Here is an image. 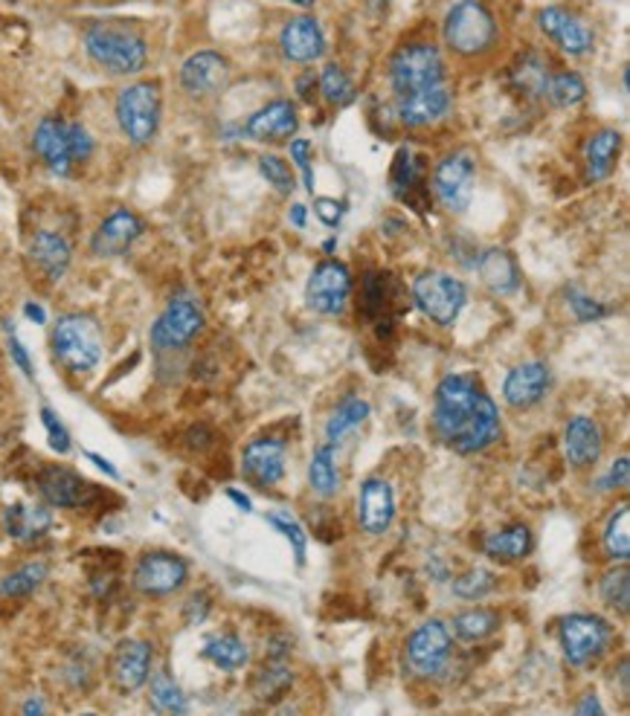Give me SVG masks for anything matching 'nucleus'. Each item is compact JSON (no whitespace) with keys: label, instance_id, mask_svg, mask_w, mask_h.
<instances>
[{"label":"nucleus","instance_id":"nucleus-18","mask_svg":"<svg viewBox=\"0 0 630 716\" xmlns=\"http://www.w3.org/2000/svg\"><path fill=\"white\" fill-rule=\"evenodd\" d=\"M143 235V221L128 210H117L99 224V230L93 232V241H90V250L99 259H117L134 244L137 239Z\"/></svg>","mask_w":630,"mask_h":716},{"label":"nucleus","instance_id":"nucleus-39","mask_svg":"<svg viewBox=\"0 0 630 716\" xmlns=\"http://www.w3.org/2000/svg\"><path fill=\"white\" fill-rule=\"evenodd\" d=\"M47 577L44 563H30V566L18 568L12 575H7L0 581V595L7 597H27L41 586V581Z\"/></svg>","mask_w":630,"mask_h":716},{"label":"nucleus","instance_id":"nucleus-61","mask_svg":"<svg viewBox=\"0 0 630 716\" xmlns=\"http://www.w3.org/2000/svg\"><path fill=\"white\" fill-rule=\"evenodd\" d=\"M23 714H44V705H41V702H27V705H23Z\"/></svg>","mask_w":630,"mask_h":716},{"label":"nucleus","instance_id":"nucleus-19","mask_svg":"<svg viewBox=\"0 0 630 716\" xmlns=\"http://www.w3.org/2000/svg\"><path fill=\"white\" fill-rule=\"evenodd\" d=\"M453 99L444 84H436L428 90H416V93H404L398 97V120L407 128H428L448 117Z\"/></svg>","mask_w":630,"mask_h":716},{"label":"nucleus","instance_id":"nucleus-54","mask_svg":"<svg viewBox=\"0 0 630 716\" xmlns=\"http://www.w3.org/2000/svg\"><path fill=\"white\" fill-rule=\"evenodd\" d=\"M9 351H12V357H16V363H18V366H21V372L23 374H30V377H32V363H30V357H27V351H23V345L18 343V336L12 334V331H9Z\"/></svg>","mask_w":630,"mask_h":716},{"label":"nucleus","instance_id":"nucleus-1","mask_svg":"<svg viewBox=\"0 0 630 716\" xmlns=\"http://www.w3.org/2000/svg\"><path fill=\"white\" fill-rule=\"evenodd\" d=\"M433 430L453 453H482L500 435V412L473 377L448 374L436 389Z\"/></svg>","mask_w":630,"mask_h":716},{"label":"nucleus","instance_id":"nucleus-25","mask_svg":"<svg viewBox=\"0 0 630 716\" xmlns=\"http://www.w3.org/2000/svg\"><path fill=\"white\" fill-rule=\"evenodd\" d=\"M32 145H36L38 158L44 160L56 174H70L73 169V158H70V145H68V125L56 117H47L41 120V125L36 128V137H32Z\"/></svg>","mask_w":630,"mask_h":716},{"label":"nucleus","instance_id":"nucleus-15","mask_svg":"<svg viewBox=\"0 0 630 716\" xmlns=\"http://www.w3.org/2000/svg\"><path fill=\"white\" fill-rule=\"evenodd\" d=\"M227 79H230V64H227L224 56L212 53V50L189 56L180 68V84L192 97H212L224 88Z\"/></svg>","mask_w":630,"mask_h":716},{"label":"nucleus","instance_id":"nucleus-57","mask_svg":"<svg viewBox=\"0 0 630 716\" xmlns=\"http://www.w3.org/2000/svg\"><path fill=\"white\" fill-rule=\"evenodd\" d=\"M297 88H300V97L306 99V102H311V90L317 88V79H314V73H306L300 79V82H297Z\"/></svg>","mask_w":630,"mask_h":716},{"label":"nucleus","instance_id":"nucleus-24","mask_svg":"<svg viewBox=\"0 0 630 716\" xmlns=\"http://www.w3.org/2000/svg\"><path fill=\"white\" fill-rule=\"evenodd\" d=\"M549 389V369L547 363H523V366L511 369L503 383V397L514 410H529Z\"/></svg>","mask_w":630,"mask_h":716},{"label":"nucleus","instance_id":"nucleus-53","mask_svg":"<svg viewBox=\"0 0 630 716\" xmlns=\"http://www.w3.org/2000/svg\"><path fill=\"white\" fill-rule=\"evenodd\" d=\"M628 476H630V462L628 458H619L613 464V471H610L608 478H601V491H613V487H628Z\"/></svg>","mask_w":630,"mask_h":716},{"label":"nucleus","instance_id":"nucleus-60","mask_svg":"<svg viewBox=\"0 0 630 716\" xmlns=\"http://www.w3.org/2000/svg\"><path fill=\"white\" fill-rule=\"evenodd\" d=\"M291 221L297 226H306V206H300V203H297V206L291 210Z\"/></svg>","mask_w":630,"mask_h":716},{"label":"nucleus","instance_id":"nucleus-48","mask_svg":"<svg viewBox=\"0 0 630 716\" xmlns=\"http://www.w3.org/2000/svg\"><path fill=\"white\" fill-rule=\"evenodd\" d=\"M41 421H44V430H47V435H50V447H53L56 453H68L70 433L64 430V424L59 421V415H56L50 406H44V410H41Z\"/></svg>","mask_w":630,"mask_h":716},{"label":"nucleus","instance_id":"nucleus-8","mask_svg":"<svg viewBox=\"0 0 630 716\" xmlns=\"http://www.w3.org/2000/svg\"><path fill=\"white\" fill-rule=\"evenodd\" d=\"M610 624L599 615H570L561 621V647L567 662L581 667L599 658L610 644Z\"/></svg>","mask_w":630,"mask_h":716},{"label":"nucleus","instance_id":"nucleus-49","mask_svg":"<svg viewBox=\"0 0 630 716\" xmlns=\"http://www.w3.org/2000/svg\"><path fill=\"white\" fill-rule=\"evenodd\" d=\"M68 145L73 163H84L93 154V140L82 125H68Z\"/></svg>","mask_w":630,"mask_h":716},{"label":"nucleus","instance_id":"nucleus-9","mask_svg":"<svg viewBox=\"0 0 630 716\" xmlns=\"http://www.w3.org/2000/svg\"><path fill=\"white\" fill-rule=\"evenodd\" d=\"M349 296H352V276H349L346 264L340 262L317 264L306 288L308 307L323 316H338L346 311Z\"/></svg>","mask_w":630,"mask_h":716},{"label":"nucleus","instance_id":"nucleus-21","mask_svg":"<svg viewBox=\"0 0 630 716\" xmlns=\"http://www.w3.org/2000/svg\"><path fill=\"white\" fill-rule=\"evenodd\" d=\"M279 47H282V56L288 61L308 64V61H317L326 53V36L314 18L300 16L286 23V30L279 36Z\"/></svg>","mask_w":630,"mask_h":716},{"label":"nucleus","instance_id":"nucleus-28","mask_svg":"<svg viewBox=\"0 0 630 716\" xmlns=\"http://www.w3.org/2000/svg\"><path fill=\"white\" fill-rule=\"evenodd\" d=\"M30 259L50 282H59L70 268V244L56 232H36L30 241Z\"/></svg>","mask_w":630,"mask_h":716},{"label":"nucleus","instance_id":"nucleus-59","mask_svg":"<svg viewBox=\"0 0 630 716\" xmlns=\"http://www.w3.org/2000/svg\"><path fill=\"white\" fill-rule=\"evenodd\" d=\"M227 496H230V500H233L236 505L241 507V511H250V500H248V496H241L239 491H227Z\"/></svg>","mask_w":630,"mask_h":716},{"label":"nucleus","instance_id":"nucleus-4","mask_svg":"<svg viewBox=\"0 0 630 716\" xmlns=\"http://www.w3.org/2000/svg\"><path fill=\"white\" fill-rule=\"evenodd\" d=\"M497 23L494 16L482 7L480 0H462L444 18V44L457 56H480L494 44Z\"/></svg>","mask_w":630,"mask_h":716},{"label":"nucleus","instance_id":"nucleus-17","mask_svg":"<svg viewBox=\"0 0 630 716\" xmlns=\"http://www.w3.org/2000/svg\"><path fill=\"white\" fill-rule=\"evenodd\" d=\"M38 491L56 507H84L97 500V487L68 467H47L38 476Z\"/></svg>","mask_w":630,"mask_h":716},{"label":"nucleus","instance_id":"nucleus-12","mask_svg":"<svg viewBox=\"0 0 630 716\" xmlns=\"http://www.w3.org/2000/svg\"><path fill=\"white\" fill-rule=\"evenodd\" d=\"M189 568L178 554L151 552L134 568V589L149 597H163L178 592L187 583Z\"/></svg>","mask_w":630,"mask_h":716},{"label":"nucleus","instance_id":"nucleus-7","mask_svg":"<svg viewBox=\"0 0 630 716\" xmlns=\"http://www.w3.org/2000/svg\"><path fill=\"white\" fill-rule=\"evenodd\" d=\"M413 299L421 314L430 316L436 325H453L466 307L468 291L466 284L448 273H424L413 282Z\"/></svg>","mask_w":630,"mask_h":716},{"label":"nucleus","instance_id":"nucleus-40","mask_svg":"<svg viewBox=\"0 0 630 716\" xmlns=\"http://www.w3.org/2000/svg\"><path fill=\"white\" fill-rule=\"evenodd\" d=\"M547 97L552 99V105L572 108L587 97V84L581 82V75H576V73L549 75Z\"/></svg>","mask_w":630,"mask_h":716},{"label":"nucleus","instance_id":"nucleus-41","mask_svg":"<svg viewBox=\"0 0 630 716\" xmlns=\"http://www.w3.org/2000/svg\"><path fill=\"white\" fill-rule=\"evenodd\" d=\"M628 520H630V511H628V505H622L613 516H610L608 528H604V548H608L610 557L619 559V563H628V557H630Z\"/></svg>","mask_w":630,"mask_h":716},{"label":"nucleus","instance_id":"nucleus-36","mask_svg":"<svg viewBox=\"0 0 630 716\" xmlns=\"http://www.w3.org/2000/svg\"><path fill=\"white\" fill-rule=\"evenodd\" d=\"M421 189V169L419 160L410 149H401L392 165V192L407 203H416V192Z\"/></svg>","mask_w":630,"mask_h":716},{"label":"nucleus","instance_id":"nucleus-51","mask_svg":"<svg viewBox=\"0 0 630 716\" xmlns=\"http://www.w3.org/2000/svg\"><path fill=\"white\" fill-rule=\"evenodd\" d=\"M570 305H572V311H576V316L581 322L601 320V316L608 314V307H601L599 302H593V299L581 296V293H578V291H570Z\"/></svg>","mask_w":630,"mask_h":716},{"label":"nucleus","instance_id":"nucleus-23","mask_svg":"<svg viewBox=\"0 0 630 716\" xmlns=\"http://www.w3.org/2000/svg\"><path fill=\"white\" fill-rule=\"evenodd\" d=\"M297 128H300L297 108L286 99H279V102L264 105L262 111H256L248 120V125H244V131L256 142H286L297 134Z\"/></svg>","mask_w":630,"mask_h":716},{"label":"nucleus","instance_id":"nucleus-35","mask_svg":"<svg viewBox=\"0 0 630 716\" xmlns=\"http://www.w3.org/2000/svg\"><path fill=\"white\" fill-rule=\"evenodd\" d=\"M203 658H210L221 670H239V667L248 664L250 653L239 635H218V638H212V642L203 647Z\"/></svg>","mask_w":630,"mask_h":716},{"label":"nucleus","instance_id":"nucleus-38","mask_svg":"<svg viewBox=\"0 0 630 716\" xmlns=\"http://www.w3.org/2000/svg\"><path fill=\"white\" fill-rule=\"evenodd\" d=\"M151 705L160 714H183L187 710V696L166 670L154 673V679H151Z\"/></svg>","mask_w":630,"mask_h":716},{"label":"nucleus","instance_id":"nucleus-13","mask_svg":"<svg viewBox=\"0 0 630 716\" xmlns=\"http://www.w3.org/2000/svg\"><path fill=\"white\" fill-rule=\"evenodd\" d=\"M433 189L444 210L466 212L473 194V163L466 154H450L436 165Z\"/></svg>","mask_w":630,"mask_h":716},{"label":"nucleus","instance_id":"nucleus-44","mask_svg":"<svg viewBox=\"0 0 630 716\" xmlns=\"http://www.w3.org/2000/svg\"><path fill=\"white\" fill-rule=\"evenodd\" d=\"M601 597H604V604L613 606V609L628 612V604H630L628 568H613V572H608V575L601 577Z\"/></svg>","mask_w":630,"mask_h":716},{"label":"nucleus","instance_id":"nucleus-34","mask_svg":"<svg viewBox=\"0 0 630 716\" xmlns=\"http://www.w3.org/2000/svg\"><path fill=\"white\" fill-rule=\"evenodd\" d=\"M293 676H291V667L286 664V658L277 656L270 658L268 664H264L262 670H259V676H256V699L259 702H273L279 699V696L286 694L288 687H291Z\"/></svg>","mask_w":630,"mask_h":716},{"label":"nucleus","instance_id":"nucleus-63","mask_svg":"<svg viewBox=\"0 0 630 716\" xmlns=\"http://www.w3.org/2000/svg\"><path fill=\"white\" fill-rule=\"evenodd\" d=\"M367 3H372V7H381V3H387V0H367Z\"/></svg>","mask_w":630,"mask_h":716},{"label":"nucleus","instance_id":"nucleus-30","mask_svg":"<svg viewBox=\"0 0 630 716\" xmlns=\"http://www.w3.org/2000/svg\"><path fill=\"white\" fill-rule=\"evenodd\" d=\"M480 276L497 296H509V293L518 291L520 284L518 264H514L511 253H506V250H488V253L482 255Z\"/></svg>","mask_w":630,"mask_h":716},{"label":"nucleus","instance_id":"nucleus-11","mask_svg":"<svg viewBox=\"0 0 630 716\" xmlns=\"http://www.w3.org/2000/svg\"><path fill=\"white\" fill-rule=\"evenodd\" d=\"M407 662L419 676H439L450 662V633L442 621L421 624L407 642Z\"/></svg>","mask_w":630,"mask_h":716},{"label":"nucleus","instance_id":"nucleus-22","mask_svg":"<svg viewBox=\"0 0 630 716\" xmlns=\"http://www.w3.org/2000/svg\"><path fill=\"white\" fill-rule=\"evenodd\" d=\"M151 673V644L149 642H122L113 653L111 662V679L113 685L126 690V694H134L140 687L149 682Z\"/></svg>","mask_w":630,"mask_h":716},{"label":"nucleus","instance_id":"nucleus-62","mask_svg":"<svg viewBox=\"0 0 630 716\" xmlns=\"http://www.w3.org/2000/svg\"><path fill=\"white\" fill-rule=\"evenodd\" d=\"M291 3H297V7H314L317 0H291Z\"/></svg>","mask_w":630,"mask_h":716},{"label":"nucleus","instance_id":"nucleus-52","mask_svg":"<svg viewBox=\"0 0 630 716\" xmlns=\"http://www.w3.org/2000/svg\"><path fill=\"white\" fill-rule=\"evenodd\" d=\"M314 212L326 226H331V230H334V226L340 224V218H343V203L334 201V198H317Z\"/></svg>","mask_w":630,"mask_h":716},{"label":"nucleus","instance_id":"nucleus-50","mask_svg":"<svg viewBox=\"0 0 630 716\" xmlns=\"http://www.w3.org/2000/svg\"><path fill=\"white\" fill-rule=\"evenodd\" d=\"M291 158L293 163L300 165L302 180H306V189L314 194V172H311V142L308 140H293L291 142Z\"/></svg>","mask_w":630,"mask_h":716},{"label":"nucleus","instance_id":"nucleus-37","mask_svg":"<svg viewBox=\"0 0 630 716\" xmlns=\"http://www.w3.org/2000/svg\"><path fill=\"white\" fill-rule=\"evenodd\" d=\"M500 627V615L491 609H471L453 618V635L462 642H482L488 635H494Z\"/></svg>","mask_w":630,"mask_h":716},{"label":"nucleus","instance_id":"nucleus-6","mask_svg":"<svg viewBox=\"0 0 630 716\" xmlns=\"http://www.w3.org/2000/svg\"><path fill=\"white\" fill-rule=\"evenodd\" d=\"M390 79L398 97L444 84V61L433 44L401 47L390 61Z\"/></svg>","mask_w":630,"mask_h":716},{"label":"nucleus","instance_id":"nucleus-29","mask_svg":"<svg viewBox=\"0 0 630 716\" xmlns=\"http://www.w3.org/2000/svg\"><path fill=\"white\" fill-rule=\"evenodd\" d=\"M619 151H622V134L616 128H604V131L593 134V140L587 145V178H590V183L608 180L613 174Z\"/></svg>","mask_w":630,"mask_h":716},{"label":"nucleus","instance_id":"nucleus-3","mask_svg":"<svg viewBox=\"0 0 630 716\" xmlns=\"http://www.w3.org/2000/svg\"><path fill=\"white\" fill-rule=\"evenodd\" d=\"M53 354L68 372H90L102 360V334L99 325L84 314L61 316L53 329Z\"/></svg>","mask_w":630,"mask_h":716},{"label":"nucleus","instance_id":"nucleus-2","mask_svg":"<svg viewBox=\"0 0 630 716\" xmlns=\"http://www.w3.org/2000/svg\"><path fill=\"white\" fill-rule=\"evenodd\" d=\"M84 47L99 68L120 75L143 70L146 56H149L143 36H137L134 30L120 27V23H93L84 32Z\"/></svg>","mask_w":630,"mask_h":716},{"label":"nucleus","instance_id":"nucleus-20","mask_svg":"<svg viewBox=\"0 0 630 716\" xmlns=\"http://www.w3.org/2000/svg\"><path fill=\"white\" fill-rule=\"evenodd\" d=\"M358 520L360 528L372 534V537H381L383 531L392 525V516H396V496H392V487L383 482V478H367L360 485V502H358Z\"/></svg>","mask_w":630,"mask_h":716},{"label":"nucleus","instance_id":"nucleus-5","mask_svg":"<svg viewBox=\"0 0 630 716\" xmlns=\"http://www.w3.org/2000/svg\"><path fill=\"white\" fill-rule=\"evenodd\" d=\"M117 122L134 145L154 140L160 125V88L154 82H137L117 99Z\"/></svg>","mask_w":630,"mask_h":716},{"label":"nucleus","instance_id":"nucleus-42","mask_svg":"<svg viewBox=\"0 0 630 716\" xmlns=\"http://www.w3.org/2000/svg\"><path fill=\"white\" fill-rule=\"evenodd\" d=\"M494 586L497 577L494 572H488V568H471V572H466V575H459L457 581H453V592H457L459 597H466V601H480L488 592H494Z\"/></svg>","mask_w":630,"mask_h":716},{"label":"nucleus","instance_id":"nucleus-43","mask_svg":"<svg viewBox=\"0 0 630 716\" xmlns=\"http://www.w3.org/2000/svg\"><path fill=\"white\" fill-rule=\"evenodd\" d=\"M320 88H323V97L329 99L331 105H349L354 99V84L349 82V75L338 68V64H329L320 75Z\"/></svg>","mask_w":630,"mask_h":716},{"label":"nucleus","instance_id":"nucleus-58","mask_svg":"<svg viewBox=\"0 0 630 716\" xmlns=\"http://www.w3.org/2000/svg\"><path fill=\"white\" fill-rule=\"evenodd\" d=\"M23 314L30 316L32 322H38V325H44V322H47L44 311H41V307H38V305H32V302H27V307H23Z\"/></svg>","mask_w":630,"mask_h":716},{"label":"nucleus","instance_id":"nucleus-10","mask_svg":"<svg viewBox=\"0 0 630 716\" xmlns=\"http://www.w3.org/2000/svg\"><path fill=\"white\" fill-rule=\"evenodd\" d=\"M203 329V314L201 307L187 296H178L169 302L160 320L154 322V329H151V343L158 345L163 351H174L183 349L201 334Z\"/></svg>","mask_w":630,"mask_h":716},{"label":"nucleus","instance_id":"nucleus-26","mask_svg":"<svg viewBox=\"0 0 630 716\" xmlns=\"http://www.w3.org/2000/svg\"><path fill=\"white\" fill-rule=\"evenodd\" d=\"M567 458H570L572 467H590V464L599 462L601 455V433L596 426L593 418H584L578 415L567 424Z\"/></svg>","mask_w":630,"mask_h":716},{"label":"nucleus","instance_id":"nucleus-31","mask_svg":"<svg viewBox=\"0 0 630 716\" xmlns=\"http://www.w3.org/2000/svg\"><path fill=\"white\" fill-rule=\"evenodd\" d=\"M532 548V534L526 525H509V528L497 531L486 539V554L497 563H514L523 559Z\"/></svg>","mask_w":630,"mask_h":716},{"label":"nucleus","instance_id":"nucleus-47","mask_svg":"<svg viewBox=\"0 0 630 716\" xmlns=\"http://www.w3.org/2000/svg\"><path fill=\"white\" fill-rule=\"evenodd\" d=\"M268 523L273 525V528H279L282 534L288 537V543L293 545V554H297V563H306V548H308V539L306 534H302L300 523L297 520H291L288 514H268Z\"/></svg>","mask_w":630,"mask_h":716},{"label":"nucleus","instance_id":"nucleus-33","mask_svg":"<svg viewBox=\"0 0 630 716\" xmlns=\"http://www.w3.org/2000/svg\"><path fill=\"white\" fill-rule=\"evenodd\" d=\"M367 418H369V403L360 401V397H349V401H343L338 410L331 412L329 424H326V438H329V444L338 447L340 441H343L349 433H354V430H358Z\"/></svg>","mask_w":630,"mask_h":716},{"label":"nucleus","instance_id":"nucleus-16","mask_svg":"<svg viewBox=\"0 0 630 716\" xmlns=\"http://www.w3.org/2000/svg\"><path fill=\"white\" fill-rule=\"evenodd\" d=\"M540 30L547 32L563 53L570 56H584L593 47V30L587 27L581 18H576L572 12L561 7H547L538 12Z\"/></svg>","mask_w":630,"mask_h":716},{"label":"nucleus","instance_id":"nucleus-56","mask_svg":"<svg viewBox=\"0 0 630 716\" xmlns=\"http://www.w3.org/2000/svg\"><path fill=\"white\" fill-rule=\"evenodd\" d=\"M578 714H604V708L599 705V699H596V694H587L584 702L578 705Z\"/></svg>","mask_w":630,"mask_h":716},{"label":"nucleus","instance_id":"nucleus-46","mask_svg":"<svg viewBox=\"0 0 630 716\" xmlns=\"http://www.w3.org/2000/svg\"><path fill=\"white\" fill-rule=\"evenodd\" d=\"M259 172H262V178L268 180L270 186L277 189L279 194H291L293 192L291 169H288L286 160L277 158V154H264V158H259Z\"/></svg>","mask_w":630,"mask_h":716},{"label":"nucleus","instance_id":"nucleus-32","mask_svg":"<svg viewBox=\"0 0 630 716\" xmlns=\"http://www.w3.org/2000/svg\"><path fill=\"white\" fill-rule=\"evenodd\" d=\"M308 482L314 487L323 500L334 496L340 491V471H338V453H334V444H323L317 450L314 458H311V467H308Z\"/></svg>","mask_w":630,"mask_h":716},{"label":"nucleus","instance_id":"nucleus-55","mask_svg":"<svg viewBox=\"0 0 630 716\" xmlns=\"http://www.w3.org/2000/svg\"><path fill=\"white\" fill-rule=\"evenodd\" d=\"M88 458H90V462H93V464H97L99 471L108 473V476H111V478H120V471H117V467H113V464L108 462V458H102V455H97V453H88Z\"/></svg>","mask_w":630,"mask_h":716},{"label":"nucleus","instance_id":"nucleus-45","mask_svg":"<svg viewBox=\"0 0 630 716\" xmlns=\"http://www.w3.org/2000/svg\"><path fill=\"white\" fill-rule=\"evenodd\" d=\"M514 82L529 93V97H540V93H547V82H549V70L547 64L538 59V56H526L523 64L514 70Z\"/></svg>","mask_w":630,"mask_h":716},{"label":"nucleus","instance_id":"nucleus-27","mask_svg":"<svg viewBox=\"0 0 630 716\" xmlns=\"http://www.w3.org/2000/svg\"><path fill=\"white\" fill-rule=\"evenodd\" d=\"M3 525H7V534L18 543H36L50 531L53 525V514L41 505H9L7 514H3Z\"/></svg>","mask_w":630,"mask_h":716},{"label":"nucleus","instance_id":"nucleus-14","mask_svg":"<svg viewBox=\"0 0 630 716\" xmlns=\"http://www.w3.org/2000/svg\"><path fill=\"white\" fill-rule=\"evenodd\" d=\"M241 473L250 485L270 487L286 476V444L277 438H259L241 455Z\"/></svg>","mask_w":630,"mask_h":716}]
</instances>
